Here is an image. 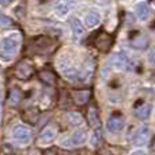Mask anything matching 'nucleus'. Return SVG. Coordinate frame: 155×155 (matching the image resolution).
I'll return each mask as SVG.
<instances>
[{"mask_svg":"<svg viewBox=\"0 0 155 155\" xmlns=\"http://www.w3.org/2000/svg\"><path fill=\"white\" fill-rule=\"evenodd\" d=\"M22 117L30 125H34L38 120V109L37 107H27L26 110L22 112Z\"/></svg>","mask_w":155,"mask_h":155,"instance_id":"6ab92c4d","label":"nucleus"},{"mask_svg":"<svg viewBox=\"0 0 155 155\" xmlns=\"http://www.w3.org/2000/svg\"><path fill=\"white\" fill-rule=\"evenodd\" d=\"M101 142H102V132H101V128H99V129H95L93 136H91V146L93 147H98Z\"/></svg>","mask_w":155,"mask_h":155,"instance_id":"b1692460","label":"nucleus"},{"mask_svg":"<svg viewBox=\"0 0 155 155\" xmlns=\"http://www.w3.org/2000/svg\"><path fill=\"white\" fill-rule=\"evenodd\" d=\"M14 74H15V76L21 80H30L35 74V67L31 63V60L22 59L21 61H18V64L15 65Z\"/></svg>","mask_w":155,"mask_h":155,"instance_id":"f03ea898","label":"nucleus"},{"mask_svg":"<svg viewBox=\"0 0 155 155\" xmlns=\"http://www.w3.org/2000/svg\"><path fill=\"white\" fill-rule=\"evenodd\" d=\"M57 42L51 37H46V35H40V37H35L34 40L30 44V49H31L34 53L38 54H48L56 49Z\"/></svg>","mask_w":155,"mask_h":155,"instance_id":"f257e3e1","label":"nucleus"},{"mask_svg":"<svg viewBox=\"0 0 155 155\" xmlns=\"http://www.w3.org/2000/svg\"><path fill=\"white\" fill-rule=\"evenodd\" d=\"M59 67H60V71L63 72L67 79L70 80H79L80 79V71L78 70L75 65L67 59H61L59 63Z\"/></svg>","mask_w":155,"mask_h":155,"instance_id":"39448f33","label":"nucleus"},{"mask_svg":"<svg viewBox=\"0 0 155 155\" xmlns=\"http://www.w3.org/2000/svg\"><path fill=\"white\" fill-rule=\"evenodd\" d=\"M97 155H113V153L109 150V148H99L98 151H97Z\"/></svg>","mask_w":155,"mask_h":155,"instance_id":"bb28decb","label":"nucleus"},{"mask_svg":"<svg viewBox=\"0 0 155 155\" xmlns=\"http://www.w3.org/2000/svg\"><path fill=\"white\" fill-rule=\"evenodd\" d=\"M131 46L136 51H144V49L148 48V38L146 34H142V33H137L136 37H132L131 38Z\"/></svg>","mask_w":155,"mask_h":155,"instance_id":"ddd939ff","label":"nucleus"},{"mask_svg":"<svg viewBox=\"0 0 155 155\" xmlns=\"http://www.w3.org/2000/svg\"><path fill=\"white\" fill-rule=\"evenodd\" d=\"M12 136H14V139L18 140L19 143H29L30 139H31V131H30V128H27V127L18 125L14 129Z\"/></svg>","mask_w":155,"mask_h":155,"instance_id":"9b49d317","label":"nucleus"},{"mask_svg":"<svg viewBox=\"0 0 155 155\" xmlns=\"http://www.w3.org/2000/svg\"><path fill=\"white\" fill-rule=\"evenodd\" d=\"M38 79L44 84H48V86H54L57 83V75L52 70H48V68H44V70H41L38 72Z\"/></svg>","mask_w":155,"mask_h":155,"instance_id":"4468645a","label":"nucleus"},{"mask_svg":"<svg viewBox=\"0 0 155 155\" xmlns=\"http://www.w3.org/2000/svg\"><path fill=\"white\" fill-rule=\"evenodd\" d=\"M88 123L94 129L101 128V120H99V113L95 106H90L88 109Z\"/></svg>","mask_w":155,"mask_h":155,"instance_id":"aec40b11","label":"nucleus"},{"mask_svg":"<svg viewBox=\"0 0 155 155\" xmlns=\"http://www.w3.org/2000/svg\"><path fill=\"white\" fill-rule=\"evenodd\" d=\"M151 112H153V106H151L150 104H142L135 107L134 114L136 116L139 120H147L151 116Z\"/></svg>","mask_w":155,"mask_h":155,"instance_id":"f3484780","label":"nucleus"},{"mask_svg":"<svg viewBox=\"0 0 155 155\" xmlns=\"http://www.w3.org/2000/svg\"><path fill=\"white\" fill-rule=\"evenodd\" d=\"M110 64L116 68V70L120 71H131L134 68L131 59L128 57V54L125 52H116L113 53V56L110 57Z\"/></svg>","mask_w":155,"mask_h":155,"instance_id":"7ed1b4c3","label":"nucleus"},{"mask_svg":"<svg viewBox=\"0 0 155 155\" xmlns=\"http://www.w3.org/2000/svg\"><path fill=\"white\" fill-rule=\"evenodd\" d=\"M151 155H155V139L151 143Z\"/></svg>","mask_w":155,"mask_h":155,"instance_id":"7c9ffc66","label":"nucleus"},{"mask_svg":"<svg viewBox=\"0 0 155 155\" xmlns=\"http://www.w3.org/2000/svg\"><path fill=\"white\" fill-rule=\"evenodd\" d=\"M44 155H59V153L54 148H48V150L44 151Z\"/></svg>","mask_w":155,"mask_h":155,"instance_id":"cd10ccee","label":"nucleus"},{"mask_svg":"<svg viewBox=\"0 0 155 155\" xmlns=\"http://www.w3.org/2000/svg\"><path fill=\"white\" fill-rule=\"evenodd\" d=\"M84 21H86V26L87 27H90V29L91 27H95L101 23V14L95 10H90L87 12V15H86Z\"/></svg>","mask_w":155,"mask_h":155,"instance_id":"a211bd4d","label":"nucleus"},{"mask_svg":"<svg viewBox=\"0 0 155 155\" xmlns=\"http://www.w3.org/2000/svg\"><path fill=\"white\" fill-rule=\"evenodd\" d=\"M135 12H136V16L139 21L144 22L148 19V16H150V5H148V3L146 2H140L136 4V7H135Z\"/></svg>","mask_w":155,"mask_h":155,"instance_id":"dca6fc26","label":"nucleus"},{"mask_svg":"<svg viewBox=\"0 0 155 155\" xmlns=\"http://www.w3.org/2000/svg\"><path fill=\"white\" fill-rule=\"evenodd\" d=\"M70 25H71V30H72V34L75 35L76 38H80L83 34H84V26H83V23H82V22H80L78 18H71Z\"/></svg>","mask_w":155,"mask_h":155,"instance_id":"4be33fe9","label":"nucleus"},{"mask_svg":"<svg viewBox=\"0 0 155 155\" xmlns=\"http://www.w3.org/2000/svg\"><path fill=\"white\" fill-rule=\"evenodd\" d=\"M93 45L99 52H109L113 46V37L106 31H99L94 37Z\"/></svg>","mask_w":155,"mask_h":155,"instance_id":"20e7f679","label":"nucleus"},{"mask_svg":"<svg viewBox=\"0 0 155 155\" xmlns=\"http://www.w3.org/2000/svg\"><path fill=\"white\" fill-rule=\"evenodd\" d=\"M12 21H11L8 16L0 15V26H12Z\"/></svg>","mask_w":155,"mask_h":155,"instance_id":"a878e982","label":"nucleus"},{"mask_svg":"<svg viewBox=\"0 0 155 155\" xmlns=\"http://www.w3.org/2000/svg\"><path fill=\"white\" fill-rule=\"evenodd\" d=\"M86 140H87V134H86L84 131H78L75 134L71 135L67 140H64V142L61 143V146L65 148L80 147V146H83L86 143Z\"/></svg>","mask_w":155,"mask_h":155,"instance_id":"1a4fd4ad","label":"nucleus"},{"mask_svg":"<svg viewBox=\"0 0 155 155\" xmlns=\"http://www.w3.org/2000/svg\"><path fill=\"white\" fill-rule=\"evenodd\" d=\"M68 118V123L71 124V125L74 127H78V125H82L83 121H84V118H83V116L80 114L79 112H70L67 116Z\"/></svg>","mask_w":155,"mask_h":155,"instance_id":"5701e85b","label":"nucleus"},{"mask_svg":"<svg viewBox=\"0 0 155 155\" xmlns=\"http://www.w3.org/2000/svg\"><path fill=\"white\" fill-rule=\"evenodd\" d=\"M2 113H3V106H2V102H0V117H2Z\"/></svg>","mask_w":155,"mask_h":155,"instance_id":"2f4dec72","label":"nucleus"},{"mask_svg":"<svg viewBox=\"0 0 155 155\" xmlns=\"http://www.w3.org/2000/svg\"><path fill=\"white\" fill-rule=\"evenodd\" d=\"M0 155H15V151H14L12 146L3 144L2 147H0Z\"/></svg>","mask_w":155,"mask_h":155,"instance_id":"393cba45","label":"nucleus"},{"mask_svg":"<svg viewBox=\"0 0 155 155\" xmlns=\"http://www.w3.org/2000/svg\"><path fill=\"white\" fill-rule=\"evenodd\" d=\"M57 136V129L54 128L53 125H48L41 131L40 136H38V140H40L41 144H48V143H52Z\"/></svg>","mask_w":155,"mask_h":155,"instance_id":"f8f14e48","label":"nucleus"},{"mask_svg":"<svg viewBox=\"0 0 155 155\" xmlns=\"http://www.w3.org/2000/svg\"><path fill=\"white\" fill-rule=\"evenodd\" d=\"M129 155H147V153L143 151V150H135V151H132Z\"/></svg>","mask_w":155,"mask_h":155,"instance_id":"c85d7f7f","label":"nucleus"},{"mask_svg":"<svg viewBox=\"0 0 155 155\" xmlns=\"http://www.w3.org/2000/svg\"><path fill=\"white\" fill-rule=\"evenodd\" d=\"M151 137V131L148 127L143 125L140 128L136 129V132L134 134V137H132V143H134L136 147H143L148 143Z\"/></svg>","mask_w":155,"mask_h":155,"instance_id":"6e6552de","label":"nucleus"},{"mask_svg":"<svg viewBox=\"0 0 155 155\" xmlns=\"http://www.w3.org/2000/svg\"><path fill=\"white\" fill-rule=\"evenodd\" d=\"M71 98H72V102L76 105V106H84V105L88 104L91 98V91L90 90H76L71 93Z\"/></svg>","mask_w":155,"mask_h":155,"instance_id":"9d476101","label":"nucleus"},{"mask_svg":"<svg viewBox=\"0 0 155 155\" xmlns=\"http://www.w3.org/2000/svg\"><path fill=\"white\" fill-rule=\"evenodd\" d=\"M74 5V0H56L54 3V10H56L57 15L60 16H65L70 10Z\"/></svg>","mask_w":155,"mask_h":155,"instance_id":"2eb2a0df","label":"nucleus"},{"mask_svg":"<svg viewBox=\"0 0 155 155\" xmlns=\"http://www.w3.org/2000/svg\"><path fill=\"white\" fill-rule=\"evenodd\" d=\"M12 2H14V0H0V4L4 5V7H7V5H10Z\"/></svg>","mask_w":155,"mask_h":155,"instance_id":"c756f323","label":"nucleus"},{"mask_svg":"<svg viewBox=\"0 0 155 155\" xmlns=\"http://www.w3.org/2000/svg\"><path fill=\"white\" fill-rule=\"evenodd\" d=\"M22 98H23L22 91H21V88H18V87L11 88L10 93H8V104H10L11 106H18L22 102Z\"/></svg>","mask_w":155,"mask_h":155,"instance_id":"412c9836","label":"nucleus"},{"mask_svg":"<svg viewBox=\"0 0 155 155\" xmlns=\"http://www.w3.org/2000/svg\"><path fill=\"white\" fill-rule=\"evenodd\" d=\"M124 125H125V118L121 113H113L106 121V128L112 134H117V132L123 131Z\"/></svg>","mask_w":155,"mask_h":155,"instance_id":"0eeeda50","label":"nucleus"},{"mask_svg":"<svg viewBox=\"0 0 155 155\" xmlns=\"http://www.w3.org/2000/svg\"><path fill=\"white\" fill-rule=\"evenodd\" d=\"M18 45H19V41L15 35L5 37V38H3L2 42H0V51L4 53V56L11 57L12 54L16 53V51H18Z\"/></svg>","mask_w":155,"mask_h":155,"instance_id":"423d86ee","label":"nucleus"}]
</instances>
